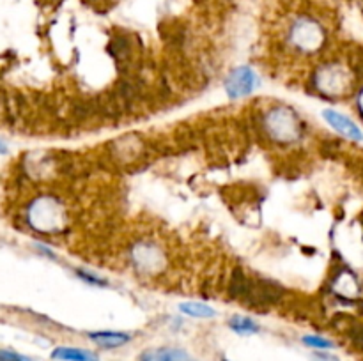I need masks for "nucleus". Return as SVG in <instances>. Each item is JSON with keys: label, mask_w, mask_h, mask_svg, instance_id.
I'll list each match as a JSON object with an SVG mask.
<instances>
[{"label": "nucleus", "mask_w": 363, "mask_h": 361, "mask_svg": "<svg viewBox=\"0 0 363 361\" xmlns=\"http://www.w3.org/2000/svg\"><path fill=\"white\" fill-rule=\"evenodd\" d=\"M28 222L34 229L53 232L66 223V207L53 197H41L28 209Z\"/></svg>", "instance_id": "nucleus-1"}, {"label": "nucleus", "mask_w": 363, "mask_h": 361, "mask_svg": "<svg viewBox=\"0 0 363 361\" xmlns=\"http://www.w3.org/2000/svg\"><path fill=\"white\" fill-rule=\"evenodd\" d=\"M264 126L272 140L282 142V144H291L298 140L301 134V122L296 113L289 108H273L266 115Z\"/></svg>", "instance_id": "nucleus-2"}, {"label": "nucleus", "mask_w": 363, "mask_h": 361, "mask_svg": "<svg viewBox=\"0 0 363 361\" xmlns=\"http://www.w3.org/2000/svg\"><path fill=\"white\" fill-rule=\"evenodd\" d=\"M289 41L300 52L315 53L325 45V28L312 18H298L289 30Z\"/></svg>", "instance_id": "nucleus-3"}, {"label": "nucleus", "mask_w": 363, "mask_h": 361, "mask_svg": "<svg viewBox=\"0 0 363 361\" xmlns=\"http://www.w3.org/2000/svg\"><path fill=\"white\" fill-rule=\"evenodd\" d=\"M257 73L250 66H240L225 78V92L230 99H241L250 96L259 87Z\"/></svg>", "instance_id": "nucleus-4"}, {"label": "nucleus", "mask_w": 363, "mask_h": 361, "mask_svg": "<svg viewBox=\"0 0 363 361\" xmlns=\"http://www.w3.org/2000/svg\"><path fill=\"white\" fill-rule=\"evenodd\" d=\"M315 85L326 96H342L344 92L350 91L351 78L342 66L330 64L315 74Z\"/></svg>", "instance_id": "nucleus-5"}, {"label": "nucleus", "mask_w": 363, "mask_h": 361, "mask_svg": "<svg viewBox=\"0 0 363 361\" xmlns=\"http://www.w3.org/2000/svg\"><path fill=\"white\" fill-rule=\"evenodd\" d=\"M131 262L140 273H156L163 264V251L151 241H140L130 251Z\"/></svg>", "instance_id": "nucleus-6"}, {"label": "nucleus", "mask_w": 363, "mask_h": 361, "mask_svg": "<svg viewBox=\"0 0 363 361\" xmlns=\"http://www.w3.org/2000/svg\"><path fill=\"white\" fill-rule=\"evenodd\" d=\"M323 117H325L326 122H328L337 133L342 134V137L354 142L363 140V131L360 130V126H358L357 122H353L347 115H344V113L337 112V110H325V112H323Z\"/></svg>", "instance_id": "nucleus-7"}, {"label": "nucleus", "mask_w": 363, "mask_h": 361, "mask_svg": "<svg viewBox=\"0 0 363 361\" xmlns=\"http://www.w3.org/2000/svg\"><path fill=\"white\" fill-rule=\"evenodd\" d=\"M140 361H191V356L177 347H156L144 350L140 354Z\"/></svg>", "instance_id": "nucleus-8"}, {"label": "nucleus", "mask_w": 363, "mask_h": 361, "mask_svg": "<svg viewBox=\"0 0 363 361\" xmlns=\"http://www.w3.org/2000/svg\"><path fill=\"white\" fill-rule=\"evenodd\" d=\"M89 338L92 342L98 343L99 347H105V349H116V347L124 345L131 340L130 333H123V331H96V333H89Z\"/></svg>", "instance_id": "nucleus-9"}, {"label": "nucleus", "mask_w": 363, "mask_h": 361, "mask_svg": "<svg viewBox=\"0 0 363 361\" xmlns=\"http://www.w3.org/2000/svg\"><path fill=\"white\" fill-rule=\"evenodd\" d=\"M52 357L59 361H99L94 353L78 347H57L52 353Z\"/></svg>", "instance_id": "nucleus-10"}, {"label": "nucleus", "mask_w": 363, "mask_h": 361, "mask_svg": "<svg viewBox=\"0 0 363 361\" xmlns=\"http://www.w3.org/2000/svg\"><path fill=\"white\" fill-rule=\"evenodd\" d=\"M179 310L183 311L184 315H190V317L195 319H211L216 315V311L213 310L209 304L199 303V301H186V303H181Z\"/></svg>", "instance_id": "nucleus-11"}, {"label": "nucleus", "mask_w": 363, "mask_h": 361, "mask_svg": "<svg viewBox=\"0 0 363 361\" xmlns=\"http://www.w3.org/2000/svg\"><path fill=\"white\" fill-rule=\"evenodd\" d=\"M229 328L233 329L238 335H254L259 333V324L250 317H245V315H234L229 319Z\"/></svg>", "instance_id": "nucleus-12"}, {"label": "nucleus", "mask_w": 363, "mask_h": 361, "mask_svg": "<svg viewBox=\"0 0 363 361\" xmlns=\"http://www.w3.org/2000/svg\"><path fill=\"white\" fill-rule=\"evenodd\" d=\"M303 343L307 347H312V349H332L333 342L332 340L325 338V336H319V335H307L303 336Z\"/></svg>", "instance_id": "nucleus-13"}, {"label": "nucleus", "mask_w": 363, "mask_h": 361, "mask_svg": "<svg viewBox=\"0 0 363 361\" xmlns=\"http://www.w3.org/2000/svg\"><path fill=\"white\" fill-rule=\"evenodd\" d=\"M77 276L82 280V282L91 283V285H96V287H105V285H108V282H106L105 278H101V276L94 275V273H91V271H87V269L78 268V269H77Z\"/></svg>", "instance_id": "nucleus-14"}, {"label": "nucleus", "mask_w": 363, "mask_h": 361, "mask_svg": "<svg viewBox=\"0 0 363 361\" xmlns=\"http://www.w3.org/2000/svg\"><path fill=\"white\" fill-rule=\"evenodd\" d=\"M0 361H30V360L25 356H21V354L13 353V350L0 349Z\"/></svg>", "instance_id": "nucleus-15"}, {"label": "nucleus", "mask_w": 363, "mask_h": 361, "mask_svg": "<svg viewBox=\"0 0 363 361\" xmlns=\"http://www.w3.org/2000/svg\"><path fill=\"white\" fill-rule=\"evenodd\" d=\"M358 106H360V110H362V113H363V91H362L360 98H358Z\"/></svg>", "instance_id": "nucleus-16"}, {"label": "nucleus", "mask_w": 363, "mask_h": 361, "mask_svg": "<svg viewBox=\"0 0 363 361\" xmlns=\"http://www.w3.org/2000/svg\"><path fill=\"white\" fill-rule=\"evenodd\" d=\"M7 151V147H6V145H2V144H0V152H2V154H4V152H6Z\"/></svg>", "instance_id": "nucleus-17"}, {"label": "nucleus", "mask_w": 363, "mask_h": 361, "mask_svg": "<svg viewBox=\"0 0 363 361\" xmlns=\"http://www.w3.org/2000/svg\"><path fill=\"white\" fill-rule=\"evenodd\" d=\"M223 361H225V360H223Z\"/></svg>", "instance_id": "nucleus-18"}]
</instances>
